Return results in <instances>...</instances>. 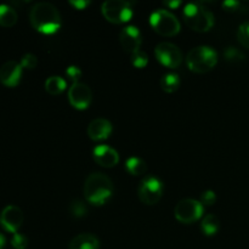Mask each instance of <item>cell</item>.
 Returning <instances> with one entry per match:
<instances>
[{"mask_svg":"<svg viewBox=\"0 0 249 249\" xmlns=\"http://www.w3.org/2000/svg\"><path fill=\"white\" fill-rule=\"evenodd\" d=\"M29 19L36 32L41 34H55L61 28L62 18L55 5L50 2H36L29 12Z\"/></svg>","mask_w":249,"mask_h":249,"instance_id":"6da1fadb","label":"cell"},{"mask_svg":"<svg viewBox=\"0 0 249 249\" xmlns=\"http://www.w3.org/2000/svg\"><path fill=\"white\" fill-rule=\"evenodd\" d=\"M113 182L104 173H92L84 184V196L90 204L102 206L113 194Z\"/></svg>","mask_w":249,"mask_h":249,"instance_id":"7a4b0ae2","label":"cell"},{"mask_svg":"<svg viewBox=\"0 0 249 249\" xmlns=\"http://www.w3.org/2000/svg\"><path fill=\"white\" fill-rule=\"evenodd\" d=\"M184 22L190 29L199 33L211 31L214 26V15L201 2L186 4L182 11Z\"/></svg>","mask_w":249,"mask_h":249,"instance_id":"3957f363","label":"cell"},{"mask_svg":"<svg viewBox=\"0 0 249 249\" xmlns=\"http://www.w3.org/2000/svg\"><path fill=\"white\" fill-rule=\"evenodd\" d=\"M218 63V53L211 46H197L189 51L186 65L195 73H207L213 70Z\"/></svg>","mask_w":249,"mask_h":249,"instance_id":"277c9868","label":"cell"},{"mask_svg":"<svg viewBox=\"0 0 249 249\" xmlns=\"http://www.w3.org/2000/svg\"><path fill=\"white\" fill-rule=\"evenodd\" d=\"M150 24L156 33L163 36H174L180 32V22L169 10L157 9L151 14Z\"/></svg>","mask_w":249,"mask_h":249,"instance_id":"5b68a950","label":"cell"},{"mask_svg":"<svg viewBox=\"0 0 249 249\" xmlns=\"http://www.w3.org/2000/svg\"><path fill=\"white\" fill-rule=\"evenodd\" d=\"M105 18L114 24L126 23L133 17V2L124 0H108L101 5Z\"/></svg>","mask_w":249,"mask_h":249,"instance_id":"8992f818","label":"cell"},{"mask_svg":"<svg viewBox=\"0 0 249 249\" xmlns=\"http://www.w3.org/2000/svg\"><path fill=\"white\" fill-rule=\"evenodd\" d=\"M163 182L157 177H145L139 185L138 196L143 204L155 206L163 196Z\"/></svg>","mask_w":249,"mask_h":249,"instance_id":"52a82bcc","label":"cell"},{"mask_svg":"<svg viewBox=\"0 0 249 249\" xmlns=\"http://www.w3.org/2000/svg\"><path fill=\"white\" fill-rule=\"evenodd\" d=\"M204 212L203 204L197 199H181L174 209V215L182 224H192L202 218Z\"/></svg>","mask_w":249,"mask_h":249,"instance_id":"ba28073f","label":"cell"},{"mask_svg":"<svg viewBox=\"0 0 249 249\" xmlns=\"http://www.w3.org/2000/svg\"><path fill=\"white\" fill-rule=\"evenodd\" d=\"M155 55L158 62L168 68H178L182 62V53L175 44L163 41L155 49Z\"/></svg>","mask_w":249,"mask_h":249,"instance_id":"9c48e42d","label":"cell"},{"mask_svg":"<svg viewBox=\"0 0 249 249\" xmlns=\"http://www.w3.org/2000/svg\"><path fill=\"white\" fill-rule=\"evenodd\" d=\"M68 101L75 109L89 108L92 101L91 89L84 83H74L68 90Z\"/></svg>","mask_w":249,"mask_h":249,"instance_id":"30bf717a","label":"cell"},{"mask_svg":"<svg viewBox=\"0 0 249 249\" xmlns=\"http://www.w3.org/2000/svg\"><path fill=\"white\" fill-rule=\"evenodd\" d=\"M23 212L17 206L10 204L2 209L0 214V224L7 232L16 233L23 224Z\"/></svg>","mask_w":249,"mask_h":249,"instance_id":"8fae6325","label":"cell"},{"mask_svg":"<svg viewBox=\"0 0 249 249\" xmlns=\"http://www.w3.org/2000/svg\"><path fill=\"white\" fill-rule=\"evenodd\" d=\"M119 43L124 51L131 55L135 51L140 50L141 43H142V36L138 27L126 26L119 33Z\"/></svg>","mask_w":249,"mask_h":249,"instance_id":"7c38bea8","label":"cell"},{"mask_svg":"<svg viewBox=\"0 0 249 249\" xmlns=\"http://www.w3.org/2000/svg\"><path fill=\"white\" fill-rule=\"evenodd\" d=\"M95 162L104 168H113L119 163V155L114 148L107 145H99L92 150Z\"/></svg>","mask_w":249,"mask_h":249,"instance_id":"4fadbf2b","label":"cell"},{"mask_svg":"<svg viewBox=\"0 0 249 249\" xmlns=\"http://www.w3.org/2000/svg\"><path fill=\"white\" fill-rule=\"evenodd\" d=\"M22 77V66L16 61H7L0 67V82L9 88L18 85Z\"/></svg>","mask_w":249,"mask_h":249,"instance_id":"5bb4252c","label":"cell"},{"mask_svg":"<svg viewBox=\"0 0 249 249\" xmlns=\"http://www.w3.org/2000/svg\"><path fill=\"white\" fill-rule=\"evenodd\" d=\"M112 124L108 119L95 118L89 123L87 129L88 136L94 141H102L109 138L112 134Z\"/></svg>","mask_w":249,"mask_h":249,"instance_id":"9a60e30c","label":"cell"},{"mask_svg":"<svg viewBox=\"0 0 249 249\" xmlns=\"http://www.w3.org/2000/svg\"><path fill=\"white\" fill-rule=\"evenodd\" d=\"M70 249H99L100 241L92 233H80L72 238L68 245Z\"/></svg>","mask_w":249,"mask_h":249,"instance_id":"2e32d148","label":"cell"},{"mask_svg":"<svg viewBox=\"0 0 249 249\" xmlns=\"http://www.w3.org/2000/svg\"><path fill=\"white\" fill-rule=\"evenodd\" d=\"M17 19H18V15L14 7L6 4L0 5V26L10 28L16 24Z\"/></svg>","mask_w":249,"mask_h":249,"instance_id":"e0dca14e","label":"cell"},{"mask_svg":"<svg viewBox=\"0 0 249 249\" xmlns=\"http://www.w3.org/2000/svg\"><path fill=\"white\" fill-rule=\"evenodd\" d=\"M67 87V82L65 78L58 77V75H51L45 80V90L48 94L56 96V95L62 94Z\"/></svg>","mask_w":249,"mask_h":249,"instance_id":"ac0fdd59","label":"cell"},{"mask_svg":"<svg viewBox=\"0 0 249 249\" xmlns=\"http://www.w3.org/2000/svg\"><path fill=\"white\" fill-rule=\"evenodd\" d=\"M180 77L177 73H165L162 78H160V88L163 91L168 92V94H173L177 91L180 88Z\"/></svg>","mask_w":249,"mask_h":249,"instance_id":"d6986e66","label":"cell"},{"mask_svg":"<svg viewBox=\"0 0 249 249\" xmlns=\"http://www.w3.org/2000/svg\"><path fill=\"white\" fill-rule=\"evenodd\" d=\"M220 229V220L214 214H208L203 218L201 223V230L204 235L214 236Z\"/></svg>","mask_w":249,"mask_h":249,"instance_id":"ffe728a7","label":"cell"},{"mask_svg":"<svg viewBox=\"0 0 249 249\" xmlns=\"http://www.w3.org/2000/svg\"><path fill=\"white\" fill-rule=\"evenodd\" d=\"M125 168L131 175H143L147 172V165H146L145 160H142L139 157H130L126 160Z\"/></svg>","mask_w":249,"mask_h":249,"instance_id":"44dd1931","label":"cell"},{"mask_svg":"<svg viewBox=\"0 0 249 249\" xmlns=\"http://www.w3.org/2000/svg\"><path fill=\"white\" fill-rule=\"evenodd\" d=\"M70 213L72 214V216L74 218H83V216L87 215L88 208L85 206L84 202L79 201V199H74V201L71 202L70 208H68Z\"/></svg>","mask_w":249,"mask_h":249,"instance_id":"7402d4cb","label":"cell"},{"mask_svg":"<svg viewBox=\"0 0 249 249\" xmlns=\"http://www.w3.org/2000/svg\"><path fill=\"white\" fill-rule=\"evenodd\" d=\"M130 61L131 65L136 68H145L148 63V56L145 51L140 50L135 51L130 55Z\"/></svg>","mask_w":249,"mask_h":249,"instance_id":"603a6c76","label":"cell"},{"mask_svg":"<svg viewBox=\"0 0 249 249\" xmlns=\"http://www.w3.org/2000/svg\"><path fill=\"white\" fill-rule=\"evenodd\" d=\"M224 57L229 62H238V61H242L245 58V55H243L242 51H240L235 46H229L224 51Z\"/></svg>","mask_w":249,"mask_h":249,"instance_id":"cb8c5ba5","label":"cell"},{"mask_svg":"<svg viewBox=\"0 0 249 249\" xmlns=\"http://www.w3.org/2000/svg\"><path fill=\"white\" fill-rule=\"evenodd\" d=\"M237 39L241 45L249 49V21L240 24L237 29Z\"/></svg>","mask_w":249,"mask_h":249,"instance_id":"d4e9b609","label":"cell"},{"mask_svg":"<svg viewBox=\"0 0 249 249\" xmlns=\"http://www.w3.org/2000/svg\"><path fill=\"white\" fill-rule=\"evenodd\" d=\"M19 65L22 66V68H26V70H34L38 65V58L33 53H26V55L22 56Z\"/></svg>","mask_w":249,"mask_h":249,"instance_id":"484cf974","label":"cell"},{"mask_svg":"<svg viewBox=\"0 0 249 249\" xmlns=\"http://www.w3.org/2000/svg\"><path fill=\"white\" fill-rule=\"evenodd\" d=\"M66 77H67L68 80L72 82V84L79 83V79L82 78V71L78 66H70L66 70Z\"/></svg>","mask_w":249,"mask_h":249,"instance_id":"4316f807","label":"cell"},{"mask_svg":"<svg viewBox=\"0 0 249 249\" xmlns=\"http://www.w3.org/2000/svg\"><path fill=\"white\" fill-rule=\"evenodd\" d=\"M11 245L15 249H26L27 246H28V240L24 235L22 233H14L11 238Z\"/></svg>","mask_w":249,"mask_h":249,"instance_id":"83f0119b","label":"cell"},{"mask_svg":"<svg viewBox=\"0 0 249 249\" xmlns=\"http://www.w3.org/2000/svg\"><path fill=\"white\" fill-rule=\"evenodd\" d=\"M199 202H201V203L203 204V207L204 206H207V207L213 206V204L216 202L215 192L212 191V190H207V191L202 192L201 201H199Z\"/></svg>","mask_w":249,"mask_h":249,"instance_id":"f1b7e54d","label":"cell"},{"mask_svg":"<svg viewBox=\"0 0 249 249\" xmlns=\"http://www.w3.org/2000/svg\"><path fill=\"white\" fill-rule=\"evenodd\" d=\"M242 4L240 1H235V0H228V1L223 2V7L226 11H238L241 9Z\"/></svg>","mask_w":249,"mask_h":249,"instance_id":"f546056e","label":"cell"},{"mask_svg":"<svg viewBox=\"0 0 249 249\" xmlns=\"http://www.w3.org/2000/svg\"><path fill=\"white\" fill-rule=\"evenodd\" d=\"M70 4L72 5L75 10H84L85 7L89 6L90 1H85V0H77V1H74V0H72V1H70Z\"/></svg>","mask_w":249,"mask_h":249,"instance_id":"4dcf8cb0","label":"cell"},{"mask_svg":"<svg viewBox=\"0 0 249 249\" xmlns=\"http://www.w3.org/2000/svg\"><path fill=\"white\" fill-rule=\"evenodd\" d=\"M181 5V1H164V6L169 7V9H177Z\"/></svg>","mask_w":249,"mask_h":249,"instance_id":"1f68e13d","label":"cell"},{"mask_svg":"<svg viewBox=\"0 0 249 249\" xmlns=\"http://www.w3.org/2000/svg\"><path fill=\"white\" fill-rule=\"evenodd\" d=\"M5 242H6V241H5V237L0 233V249H4Z\"/></svg>","mask_w":249,"mask_h":249,"instance_id":"d6a6232c","label":"cell"}]
</instances>
